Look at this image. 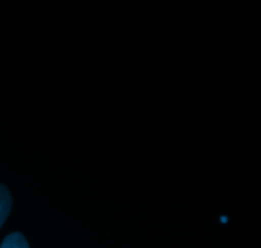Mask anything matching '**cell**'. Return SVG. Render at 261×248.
<instances>
[{
  "instance_id": "cell-2",
  "label": "cell",
  "mask_w": 261,
  "mask_h": 248,
  "mask_svg": "<svg viewBox=\"0 0 261 248\" xmlns=\"http://www.w3.org/2000/svg\"><path fill=\"white\" fill-rule=\"evenodd\" d=\"M0 248H30V247H28V243L27 241H25L24 236H23L22 233L15 232V233H12L9 234V236L5 237Z\"/></svg>"
},
{
  "instance_id": "cell-1",
  "label": "cell",
  "mask_w": 261,
  "mask_h": 248,
  "mask_svg": "<svg viewBox=\"0 0 261 248\" xmlns=\"http://www.w3.org/2000/svg\"><path fill=\"white\" fill-rule=\"evenodd\" d=\"M12 204L13 199L9 190L4 185H0V228L9 216L10 210H12Z\"/></svg>"
}]
</instances>
